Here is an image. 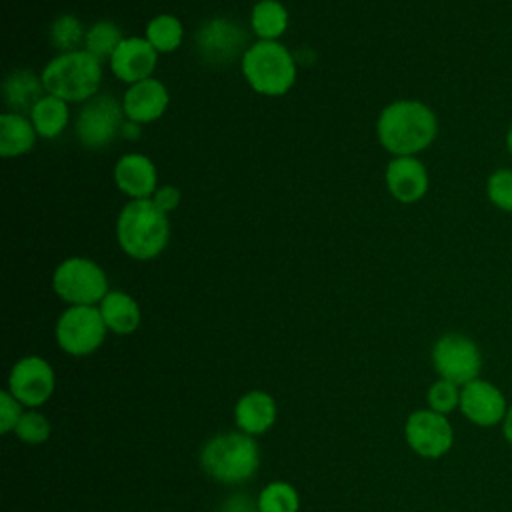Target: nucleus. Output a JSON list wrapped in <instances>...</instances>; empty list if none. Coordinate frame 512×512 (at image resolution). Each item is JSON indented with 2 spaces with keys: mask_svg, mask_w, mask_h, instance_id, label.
Instances as JSON below:
<instances>
[{
  "mask_svg": "<svg viewBox=\"0 0 512 512\" xmlns=\"http://www.w3.org/2000/svg\"><path fill=\"white\" fill-rule=\"evenodd\" d=\"M432 364L440 378L462 388L480 376L482 352L472 338L450 332L436 340L432 348Z\"/></svg>",
  "mask_w": 512,
  "mask_h": 512,
  "instance_id": "9",
  "label": "nucleus"
},
{
  "mask_svg": "<svg viewBox=\"0 0 512 512\" xmlns=\"http://www.w3.org/2000/svg\"><path fill=\"white\" fill-rule=\"evenodd\" d=\"M486 196L498 210L512 212V168H496L488 176Z\"/></svg>",
  "mask_w": 512,
  "mask_h": 512,
  "instance_id": "28",
  "label": "nucleus"
},
{
  "mask_svg": "<svg viewBox=\"0 0 512 512\" xmlns=\"http://www.w3.org/2000/svg\"><path fill=\"white\" fill-rule=\"evenodd\" d=\"M52 288L72 306H94L108 294V280L94 260L72 256L56 266Z\"/></svg>",
  "mask_w": 512,
  "mask_h": 512,
  "instance_id": "6",
  "label": "nucleus"
},
{
  "mask_svg": "<svg viewBox=\"0 0 512 512\" xmlns=\"http://www.w3.org/2000/svg\"><path fill=\"white\" fill-rule=\"evenodd\" d=\"M408 446L422 458H440L454 444L452 424L444 414L434 410H416L404 426Z\"/></svg>",
  "mask_w": 512,
  "mask_h": 512,
  "instance_id": "11",
  "label": "nucleus"
},
{
  "mask_svg": "<svg viewBox=\"0 0 512 512\" xmlns=\"http://www.w3.org/2000/svg\"><path fill=\"white\" fill-rule=\"evenodd\" d=\"M16 436L28 444H40L50 436L48 420L38 412H26L14 428Z\"/></svg>",
  "mask_w": 512,
  "mask_h": 512,
  "instance_id": "30",
  "label": "nucleus"
},
{
  "mask_svg": "<svg viewBox=\"0 0 512 512\" xmlns=\"http://www.w3.org/2000/svg\"><path fill=\"white\" fill-rule=\"evenodd\" d=\"M86 38V30L82 22L72 16V14H60L52 24H50V44L60 52H76L82 50L80 44Z\"/></svg>",
  "mask_w": 512,
  "mask_h": 512,
  "instance_id": "26",
  "label": "nucleus"
},
{
  "mask_svg": "<svg viewBox=\"0 0 512 512\" xmlns=\"http://www.w3.org/2000/svg\"><path fill=\"white\" fill-rule=\"evenodd\" d=\"M22 418L20 414V404L10 392L0 394V432L6 434L16 428L18 420Z\"/></svg>",
  "mask_w": 512,
  "mask_h": 512,
  "instance_id": "31",
  "label": "nucleus"
},
{
  "mask_svg": "<svg viewBox=\"0 0 512 512\" xmlns=\"http://www.w3.org/2000/svg\"><path fill=\"white\" fill-rule=\"evenodd\" d=\"M126 114L122 102L114 96L100 94L82 104L74 120L76 140L88 150H100L112 144L120 136Z\"/></svg>",
  "mask_w": 512,
  "mask_h": 512,
  "instance_id": "7",
  "label": "nucleus"
},
{
  "mask_svg": "<svg viewBox=\"0 0 512 512\" xmlns=\"http://www.w3.org/2000/svg\"><path fill=\"white\" fill-rule=\"evenodd\" d=\"M152 202L162 210V212H172L178 204H180V190L172 184H164L160 188H156Z\"/></svg>",
  "mask_w": 512,
  "mask_h": 512,
  "instance_id": "32",
  "label": "nucleus"
},
{
  "mask_svg": "<svg viewBox=\"0 0 512 512\" xmlns=\"http://www.w3.org/2000/svg\"><path fill=\"white\" fill-rule=\"evenodd\" d=\"M224 512H252V506L248 498L244 496H234L224 504Z\"/></svg>",
  "mask_w": 512,
  "mask_h": 512,
  "instance_id": "33",
  "label": "nucleus"
},
{
  "mask_svg": "<svg viewBox=\"0 0 512 512\" xmlns=\"http://www.w3.org/2000/svg\"><path fill=\"white\" fill-rule=\"evenodd\" d=\"M100 314L106 328L116 334H132L140 326V308L132 296L110 290L100 302Z\"/></svg>",
  "mask_w": 512,
  "mask_h": 512,
  "instance_id": "21",
  "label": "nucleus"
},
{
  "mask_svg": "<svg viewBox=\"0 0 512 512\" xmlns=\"http://www.w3.org/2000/svg\"><path fill=\"white\" fill-rule=\"evenodd\" d=\"M170 96L166 86L156 78L130 84L122 96V110L128 120L148 124L158 120L168 108Z\"/></svg>",
  "mask_w": 512,
  "mask_h": 512,
  "instance_id": "16",
  "label": "nucleus"
},
{
  "mask_svg": "<svg viewBox=\"0 0 512 512\" xmlns=\"http://www.w3.org/2000/svg\"><path fill=\"white\" fill-rule=\"evenodd\" d=\"M106 322L96 306H70L56 324L58 346L72 356L92 354L106 336Z\"/></svg>",
  "mask_w": 512,
  "mask_h": 512,
  "instance_id": "10",
  "label": "nucleus"
},
{
  "mask_svg": "<svg viewBox=\"0 0 512 512\" xmlns=\"http://www.w3.org/2000/svg\"><path fill=\"white\" fill-rule=\"evenodd\" d=\"M40 76L46 94L66 102H88L98 92L102 62L82 48L54 56Z\"/></svg>",
  "mask_w": 512,
  "mask_h": 512,
  "instance_id": "3",
  "label": "nucleus"
},
{
  "mask_svg": "<svg viewBox=\"0 0 512 512\" xmlns=\"http://www.w3.org/2000/svg\"><path fill=\"white\" fill-rule=\"evenodd\" d=\"M158 64L156 48L140 36H128L120 42L110 58V68L116 78L128 84L152 78V72Z\"/></svg>",
  "mask_w": 512,
  "mask_h": 512,
  "instance_id": "14",
  "label": "nucleus"
},
{
  "mask_svg": "<svg viewBox=\"0 0 512 512\" xmlns=\"http://www.w3.org/2000/svg\"><path fill=\"white\" fill-rule=\"evenodd\" d=\"M458 408L472 424L490 428L502 424L508 412V402L496 384L476 378L460 388Z\"/></svg>",
  "mask_w": 512,
  "mask_h": 512,
  "instance_id": "12",
  "label": "nucleus"
},
{
  "mask_svg": "<svg viewBox=\"0 0 512 512\" xmlns=\"http://www.w3.org/2000/svg\"><path fill=\"white\" fill-rule=\"evenodd\" d=\"M116 238L124 254L134 260L156 258L170 240V222L152 198L130 200L118 214Z\"/></svg>",
  "mask_w": 512,
  "mask_h": 512,
  "instance_id": "2",
  "label": "nucleus"
},
{
  "mask_svg": "<svg viewBox=\"0 0 512 512\" xmlns=\"http://www.w3.org/2000/svg\"><path fill=\"white\" fill-rule=\"evenodd\" d=\"M68 118H70L68 102L52 94H46L44 98H40L30 112V120L36 128V134L42 138L60 136L68 124Z\"/></svg>",
  "mask_w": 512,
  "mask_h": 512,
  "instance_id": "22",
  "label": "nucleus"
},
{
  "mask_svg": "<svg viewBox=\"0 0 512 512\" xmlns=\"http://www.w3.org/2000/svg\"><path fill=\"white\" fill-rule=\"evenodd\" d=\"M506 148H508V154L512 156V122H510L508 130H506Z\"/></svg>",
  "mask_w": 512,
  "mask_h": 512,
  "instance_id": "36",
  "label": "nucleus"
},
{
  "mask_svg": "<svg viewBox=\"0 0 512 512\" xmlns=\"http://www.w3.org/2000/svg\"><path fill=\"white\" fill-rule=\"evenodd\" d=\"M196 52L200 60L208 66H228L242 60L248 50V34L238 22L226 16H216L196 30Z\"/></svg>",
  "mask_w": 512,
  "mask_h": 512,
  "instance_id": "8",
  "label": "nucleus"
},
{
  "mask_svg": "<svg viewBox=\"0 0 512 512\" xmlns=\"http://www.w3.org/2000/svg\"><path fill=\"white\" fill-rule=\"evenodd\" d=\"M124 40L120 28L110 22V20H98L94 22L88 30H86V38H84V50L90 52L94 58H98L100 62L110 60L114 50L120 46V42Z\"/></svg>",
  "mask_w": 512,
  "mask_h": 512,
  "instance_id": "25",
  "label": "nucleus"
},
{
  "mask_svg": "<svg viewBox=\"0 0 512 512\" xmlns=\"http://www.w3.org/2000/svg\"><path fill=\"white\" fill-rule=\"evenodd\" d=\"M384 178L388 192L402 204H414L428 192V172L416 156H394Z\"/></svg>",
  "mask_w": 512,
  "mask_h": 512,
  "instance_id": "15",
  "label": "nucleus"
},
{
  "mask_svg": "<svg viewBox=\"0 0 512 512\" xmlns=\"http://www.w3.org/2000/svg\"><path fill=\"white\" fill-rule=\"evenodd\" d=\"M376 134L390 154L416 156L436 140L438 120L420 100H396L380 112Z\"/></svg>",
  "mask_w": 512,
  "mask_h": 512,
  "instance_id": "1",
  "label": "nucleus"
},
{
  "mask_svg": "<svg viewBox=\"0 0 512 512\" xmlns=\"http://www.w3.org/2000/svg\"><path fill=\"white\" fill-rule=\"evenodd\" d=\"M44 92L46 90L42 84V76H36L32 70L26 68L10 72L2 84V98L8 106V112L16 114H30L38 100L46 96Z\"/></svg>",
  "mask_w": 512,
  "mask_h": 512,
  "instance_id": "18",
  "label": "nucleus"
},
{
  "mask_svg": "<svg viewBox=\"0 0 512 512\" xmlns=\"http://www.w3.org/2000/svg\"><path fill=\"white\" fill-rule=\"evenodd\" d=\"M250 26L260 40H276L288 28V10L278 0H260L250 12Z\"/></svg>",
  "mask_w": 512,
  "mask_h": 512,
  "instance_id": "23",
  "label": "nucleus"
},
{
  "mask_svg": "<svg viewBox=\"0 0 512 512\" xmlns=\"http://www.w3.org/2000/svg\"><path fill=\"white\" fill-rule=\"evenodd\" d=\"M8 388L18 402L26 406H40L52 396L54 372L44 358L26 356L14 364Z\"/></svg>",
  "mask_w": 512,
  "mask_h": 512,
  "instance_id": "13",
  "label": "nucleus"
},
{
  "mask_svg": "<svg viewBox=\"0 0 512 512\" xmlns=\"http://www.w3.org/2000/svg\"><path fill=\"white\" fill-rule=\"evenodd\" d=\"M240 66L250 88L262 96H284L296 82L294 56L278 40L250 44Z\"/></svg>",
  "mask_w": 512,
  "mask_h": 512,
  "instance_id": "4",
  "label": "nucleus"
},
{
  "mask_svg": "<svg viewBox=\"0 0 512 512\" xmlns=\"http://www.w3.org/2000/svg\"><path fill=\"white\" fill-rule=\"evenodd\" d=\"M140 126H142V124H138V122L126 118V120L122 122V128H120V138H126V140H136V138H140Z\"/></svg>",
  "mask_w": 512,
  "mask_h": 512,
  "instance_id": "34",
  "label": "nucleus"
},
{
  "mask_svg": "<svg viewBox=\"0 0 512 512\" xmlns=\"http://www.w3.org/2000/svg\"><path fill=\"white\" fill-rule=\"evenodd\" d=\"M502 434H504L506 442L512 446V404L508 406V412H506V416L502 420Z\"/></svg>",
  "mask_w": 512,
  "mask_h": 512,
  "instance_id": "35",
  "label": "nucleus"
},
{
  "mask_svg": "<svg viewBox=\"0 0 512 512\" xmlns=\"http://www.w3.org/2000/svg\"><path fill=\"white\" fill-rule=\"evenodd\" d=\"M298 506V494L286 482H272L258 496V512H298Z\"/></svg>",
  "mask_w": 512,
  "mask_h": 512,
  "instance_id": "27",
  "label": "nucleus"
},
{
  "mask_svg": "<svg viewBox=\"0 0 512 512\" xmlns=\"http://www.w3.org/2000/svg\"><path fill=\"white\" fill-rule=\"evenodd\" d=\"M36 128L30 118L16 112L0 114V154L16 158L32 150L36 142Z\"/></svg>",
  "mask_w": 512,
  "mask_h": 512,
  "instance_id": "20",
  "label": "nucleus"
},
{
  "mask_svg": "<svg viewBox=\"0 0 512 512\" xmlns=\"http://www.w3.org/2000/svg\"><path fill=\"white\" fill-rule=\"evenodd\" d=\"M236 424L244 434H262L276 420V404L270 394L254 390L242 396L234 408Z\"/></svg>",
  "mask_w": 512,
  "mask_h": 512,
  "instance_id": "19",
  "label": "nucleus"
},
{
  "mask_svg": "<svg viewBox=\"0 0 512 512\" xmlns=\"http://www.w3.org/2000/svg\"><path fill=\"white\" fill-rule=\"evenodd\" d=\"M428 406L430 410L438 412V414H448L454 408L460 406V388L458 384L450 382V380H436L430 388H428Z\"/></svg>",
  "mask_w": 512,
  "mask_h": 512,
  "instance_id": "29",
  "label": "nucleus"
},
{
  "mask_svg": "<svg viewBox=\"0 0 512 512\" xmlns=\"http://www.w3.org/2000/svg\"><path fill=\"white\" fill-rule=\"evenodd\" d=\"M156 52H174L184 38L182 22L172 14H158L146 24V36H144Z\"/></svg>",
  "mask_w": 512,
  "mask_h": 512,
  "instance_id": "24",
  "label": "nucleus"
},
{
  "mask_svg": "<svg viewBox=\"0 0 512 512\" xmlns=\"http://www.w3.org/2000/svg\"><path fill=\"white\" fill-rule=\"evenodd\" d=\"M114 182L132 200L150 198L158 184L156 166L144 154H126L114 166Z\"/></svg>",
  "mask_w": 512,
  "mask_h": 512,
  "instance_id": "17",
  "label": "nucleus"
},
{
  "mask_svg": "<svg viewBox=\"0 0 512 512\" xmlns=\"http://www.w3.org/2000/svg\"><path fill=\"white\" fill-rule=\"evenodd\" d=\"M200 464L216 482L238 484L256 472L258 446L250 434H220L202 448Z\"/></svg>",
  "mask_w": 512,
  "mask_h": 512,
  "instance_id": "5",
  "label": "nucleus"
}]
</instances>
